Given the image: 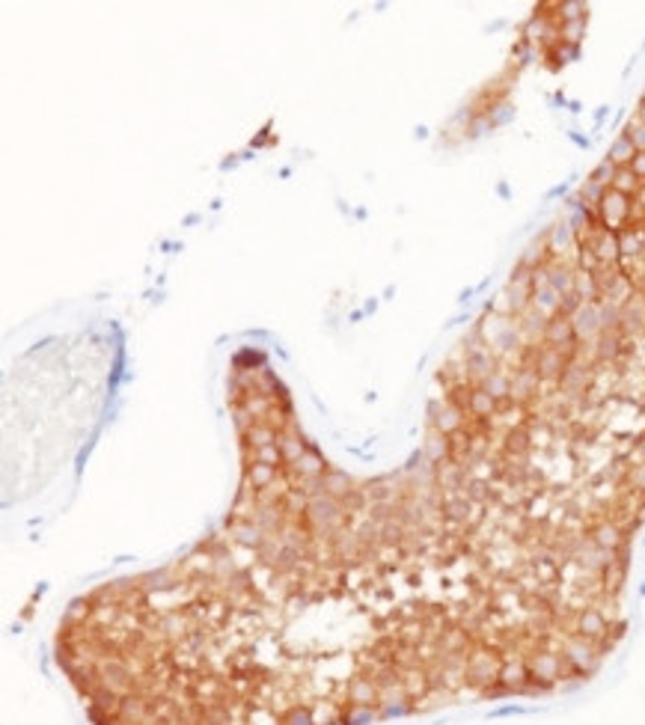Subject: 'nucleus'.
Here are the masks:
<instances>
[{"mask_svg": "<svg viewBox=\"0 0 645 725\" xmlns=\"http://www.w3.org/2000/svg\"><path fill=\"white\" fill-rule=\"evenodd\" d=\"M544 274H547V283H550L562 297L577 292V271H571V267H565V265H553V267H547Z\"/></svg>", "mask_w": 645, "mask_h": 725, "instance_id": "nucleus-5", "label": "nucleus"}, {"mask_svg": "<svg viewBox=\"0 0 645 725\" xmlns=\"http://www.w3.org/2000/svg\"><path fill=\"white\" fill-rule=\"evenodd\" d=\"M571 325H574V333H577V342H595L600 333H604L598 300H583V304L571 312Z\"/></svg>", "mask_w": 645, "mask_h": 725, "instance_id": "nucleus-2", "label": "nucleus"}, {"mask_svg": "<svg viewBox=\"0 0 645 725\" xmlns=\"http://www.w3.org/2000/svg\"><path fill=\"white\" fill-rule=\"evenodd\" d=\"M559 9H562L565 24H568V21H586V3H562Z\"/></svg>", "mask_w": 645, "mask_h": 725, "instance_id": "nucleus-14", "label": "nucleus"}, {"mask_svg": "<svg viewBox=\"0 0 645 725\" xmlns=\"http://www.w3.org/2000/svg\"><path fill=\"white\" fill-rule=\"evenodd\" d=\"M619 250L625 256H639L645 250V223L642 226H628L619 232Z\"/></svg>", "mask_w": 645, "mask_h": 725, "instance_id": "nucleus-6", "label": "nucleus"}, {"mask_svg": "<svg viewBox=\"0 0 645 725\" xmlns=\"http://www.w3.org/2000/svg\"><path fill=\"white\" fill-rule=\"evenodd\" d=\"M637 119H639L642 125H645V98H642V102H639V107H637Z\"/></svg>", "mask_w": 645, "mask_h": 725, "instance_id": "nucleus-18", "label": "nucleus"}, {"mask_svg": "<svg viewBox=\"0 0 645 725\" xmlns=\"http://www.w3.org/2000/svg\"><path fill=\"white\" fill-rule=\"evenodd\" d=\"M589 250L595 253V259L600 262V265H613L619 256H621V250H619V232H609V229H595L592 232V238H589Z\"/></svg>", "mask_w": 645, "mask_h": 725, "instance_id": "nucleus-4", "label": "nucleus"}, {"mask_svg": "<svg viewBox=\"0 0 645 725\" xmlns=\"http://www.w3.org/2000/svg\"><path fill=\"white\" fill-rule=\"evenodd\" d=\"M630 170H633V176H637L639 182L645 185V152H639L637 158H633V164H630Z\"/></svg>", "mask_w": 645, "mask_h": 725, "instance_id": "nucleus-16", "label": "nucleus"}, {"mask_svg": "<svg viewBox=\"0 0 645 725\" xmlns=\"http://www.w3.org/2000/svg\"><path fill=\"white\" fill-rule=\"evenodd\" d=\"M613 187L619 194H625V196H637V191L642 187V182L637 176H633V170L630 166H619V173H616V178H613Z\"/></svg>", "mask_w": 645, "mask_h": 725, "instance_id": "nucleus-9", "label": "nucleus"}, {"mask_svg": "<svg viewBox=\"0 0 645 725\" xmlns=\"http://www.w3.org/2000/svg\"><path fill=\"white\" fill-rule=\"evenodd\" d=\"M499 110H494L491 114V125H499V122H508L511 119V114H515V110H511V104H497Z\"/></svg>", "mask_w": 645, "mask_h": 725, "instance_id": "nucleus-15", "label": "nucleus"}, {"mask_svg": "<svg viewBox=\"0 0 645 725\" xmlns=\"http://www.w3.org/2000/svg\"><path fill=\"white\" fill-rule=\"evenodd\" d=\"M633 205H637V208L642 211V215H645V185L637 191V196H633Z\"/></svg>", "mask_w": 645, "mask_h": 725, "instance_id": "nucleus-17", "label": "nucleus"}, {"mask_svg": "<svg viewBox=\"0 0 645 725\" xmlns=\"http://www.w3.org/2000/svg\"><path fill=\"white\" fill-rule=\"evenodd\" d=\"M625 134L630 137L633 146H637V152H645V125L639 119H630V125L625 128Z\"/></svg>", "mask_w": 645, "mask_h": 725, "instance_id": "nucleus-12", "label": "nucleus"}, {"mask_svg": "<svg viewBox=\"0 0 645 725\" xmlns=\"http://www.w3.org/2000/svg\"><path fill=\"white\" fill-rule=\"evenodd\" d=\"M574 235H577V232L571 229V223H568V220L553 223L550 232H547V244H550V250H553V253H562L565 247H568V244H574Z\"/></svg>", "mask_w": 645, "mask_h": 725, "instance_id": "nucleus-8", "label": "nucleus"}, {"mask_svg": "<svg viewBox=\"0 0 645 725\" xmlns=\"http://www.w3.org/2000/svg\"><path fill=\"white\" fill-rule=\"evenodd\" d=\"M637 155H639V152H637V146L630 143L628 134H619V137L613 140V146H609V152H607V158L613 161L616 166H630Z\"/></svg>", "mask_w": 645, "mask_h": 725, "instance_id": "nucleus-7", "label": "nucleus"}, {"mask_svg": "<svg viewBox=\"0 0 645 725\" xmlns=\"http://www.w3.org/2000/svg\"><path fill=\"white\" fill-rule=\"evenodd\" d=\"M619 321H621V330L633 333V336L645 330V295L642 292H633L625 304L619 306Z\"/></svg>", "mask_w": 645, "mask_h": 725, "instance_id": "nucleus-3", "label": "nucleus"}, {"mask_svg": "<svg viewBox=\"0 0 645 725\" xmlns=\"http://www.w3.org/2000/svg\"><path fill=\"white\" fill-rule=\"evenodd\" d=\"M604 191H607V187H600V185L592 182V178H586V185L580 187V196H577V199H580V203H583L589 211H592V208L600 205V199H604Z\"/></svg>", "mask_w": 645, "mask_h": 725, "instance_id": "nucleus-11", "label": "nucleus"}, {"mask_svg": "<svg viewBox=\"0 0 645 725\" xmlns=\"http://www.w3.org/2000/svg\"><path fill=\"white\" fill-rule=\"evenodd\" d=\"M583 27H586V21H568V24L562 27V42L577 45V42H580V36H583Z\"/></svg>", "mask_w": 645, "mask_h": 725, "instance_id": "nucleus-13", "label": "nucleus"}, {"mask_svg": "<svg viewBox=\"0 0 645 725\" xmlns=\"http://www.w3.org/2000/svg\"><path fill=\"white\" fill-rule=\"evenodd\" d=\"M633 211H637V205H633V196L619 194L616 187H607L604 199H600V205H598V217H600V223H604V229L621 232V229L630 226Z\"/></svg>", "mask_w": 645, "mask_h": 725, "instance_id": "nucleus-1", "label": "nucleus"}, {"mask_svg": "<svg viewBox=\"0 0 645 725\" xmlns=\"http://www.w3.org/2000/svg\"><path fill=\"white\" fill-rule=\"evenodd\" d=\"M616 173H619V166H616L613 161H609V158H604V161H600V164L595 166L592 173H589V178H592L595 185H600V187H613Z\"/></svg>", "mask_w": 645, "mask_h": 725, "instance_id": "nucleus-10", "label": "nucleus"}]
</instances>
